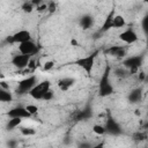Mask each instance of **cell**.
Listing matches in <instances>:
<instances>
[{
	"instance_id": "obj_6",
	"label": "cell",
	"mask_w": 148,
	"mask_h": 148,
	"mask_svg": "<svg viewBox=\"0 0 148 148\" xmlns=\"http://www.w3.org/2000/svg\"><path fill=\"white\" fill-rule=\"evenodd\" d=\"M30 39H31V32L27 29H20L16 32H14L13 35L8 36L7 42L10 44H20V43H23V42H27Z\"/></svg>"
},
{
	"instance_id": "obj_14",
	"label": "cell",
	"mask_w": 148,
	"mask_h": 148,
	"mask_svg": "<svg viewBox=\"0 0 148 148\" xmlns=\"http://www.w3.org/2000/svg\"><path fill=\"white\" fill-rule=\"evenodd\" d=\"M79 23H80V27L83 30H88L94 25V17L89 14H84L83 16H81Z\"/></svg>"
},
{
	"instance_id": "obj_11",
	"label": "cell",
	"mask_w": 148,
	"mask_h": 148,
	"mask_svg": "<svg viewBox=\"0 0 148 148\" xmlns=\"http://www.w3.org/2000/svg\"><path fill=\"white\" fill-rule=\"evenodd\" d=\"M75 82H76V80L74 77L65 76V77H61L60 80H58L57 84L61 91H68L71 88H73L75 86Z\"/></svg>"
},
{
	"instance_id": "obj_3",
	"label": "cell",
	"mask_w": 148,
	"mask_h": 148,
	"mask_svg": "<svg viewBox=\"0 0 148 148\" xmlns=\"http://www.w3.org/2000/svg\"><path fill=\"white\" fill-rule=\"evenodd\" d=\"M97 54H98V51H95L86 57H81L79 59H76L74 61V65L79 66L80 68H82L87 75H91L92 73V69H94V66L96 64V58H97Z\"/></svg>"
},
{
	"instance_id": "obj_19",
	"label": "cell",
	"mask_w": 148,
	"mask_h": 148,
	"mask_svg": "<svg viewBox=\"0 0 148 148\" xmlns=\"http://www.w3.org/2000/svg\"><path fill=\"white\" fill-rule=\"evenodd\" d=\"M20 132L24 136H34V135H36V130L34 127H29V126H21L20 127Z\"/></svg>"
},
{
	"instance_id": "obj_9",
	"label": "cell",
	"mask_w": 148,
	"mask_h": 148,
	"mask_svg": "<svg viewBox=\"0 0 148 148\" xmlns=\"http://www.w3.org/2000/svg\"><path fill=\"white\" fill-rule=\"evenodd\" d=\"M17 45H18V46H17V50H18L20 53L28 54V56H31V57H32V56L37 52V50H38L36 43H35L32 39L27 40V42H23V43H20V44H17Z\"/></svg>"
},
{
	"instance_id": "obj_27",
	"label": "cell",
	"mask_w": 148,
	"mask_h": 148,
	"mask_svg": "<svg viewBox=\"0 0 148 148\" xmlns=\"http://www.w3.org/2000/svg\"><path fill=\"white\" fill-rule=\"evenodd\" d=\"M135 114H136V116H140V114H141L140 110H135Z\"/></svg>"
},
{
	"instance_id": "obj_17",
	"label": "cell",
	"mask_w": 148,
	"mask_h": 148,
	"mask_svg": "<svg viewBox=\"0 0 148 148\" xmlns=\"http://www.w3.org/2000/svg\"><path fill=\"white\" fill-rule=\"evenodd\" d=\"M21 124H22V118H18V117H12V118H9V120L7 121L6 128H7L8 131H13V130L17 128Z\"/></svg>"
},
{
	"instance_id": "obj_22",
	"label": "cell",
	"mask_w": 148,
	"mask_h": 148,
	"mask_svg": "<svg viewBox=\"0 0 148 148\" xmlns=\"http://www.w3.org/2000/svg\"><path fill=\"white\" fill-rule=\"evenodd\" d=\"M25 108H27V110H28V112L32 116V117H35L37 113H38V106L36 105V104H27L25 105Z\"/></svg>"
},
{
	"instance_id": "obj_12",
	"label": "cell",
	"mask_w": 148,
	"mask_h": 148,
	"mask_svg": "<svg viewBox=\"0 0 148 148\" xmlns=\"http://www.w3.org/2000/svg\"><path fill=\"white\" fill-rule=\"evenodd\" d=\"M106 53L114 58H124L127 54V49L123 45H113L106 50Z\"/></svg>"
},
{
	"instance_id": "obj_1",
	"label": "cell",
	"mask_w": 148,
	"mask_h": 148,
	"mask_svg": "<svg viewBox=\"0 0 148 148\" xmlns=\"http://www.w3.org/2000/svg\"><path fill=\"white\" fill-rule=\"evenodd\" d=\"M31 98L36 101H49L52 98L53 94L51 90V82L49 80H43L38 82L28 94Z\"/></svg>"
},
{
	"instance_id": "obj_8",
	"label": "cell",
	"mask_w": 148,
	"mask_h": 148,
	"mask_svg": "<svg viewBox=\"0 0 148 148\" xmlns=\"http://www.w3.org/2000/svg\"><path fill=\"white\" fill-rule=\"evenodd\" d=\"M118 37H119V39H120L123 43H125V44H127V45H132V44H134V43H136V42L139 40L138 34H136L135 30L132 29V28L125 29L124 31H121V32L118 35Z\"/></svg>"
},
{
	"instance_id": "obj_5",
	"label": "cell",
	"mask_w": 148,
	"mask_h": 148,
	"mask_svg": "<svg viewBox=\"0 0 148 148\" xmlns=\"http://www.w3.org/2000/svg\"><path fill=\"white\" fill-rule=\"evenodd\" d=\"M142 61H143V57L140 54L138 56H132V57H128L126 58L124 61H123V66L131 73H136L139 71V68L141 67L142 65Z\"/></svg>"
},
{
	"instance_id": "obj_7",
	"label": "cell",
	"mask_w": 148,
	"mask_h": 148,
	"mask_svg": "<svg viewBox=\"0 0 148 148\" xmlns=\"http://www.w3.org/2000/svg\"><path fill=\"white\" fill-rule=\"evenodd\" d=\"M31 61V56H28V54H23V53H17V54H14L10 62L14 67H16L17 69H24L29 66Z\"/></svg>"
},
{
	"instance_id": "obj_10",
	"label": "cell",
	"mask_w": 148,
	"mask_h": 148,
	"mask_svg": "<svg viewBox=\"0 0 148 148\" xmlns=\"http://www.w3.org/2000/svg\"><path fill=\"white\" fill-rule=\"evenodd\" d=\"M7 116H8L9 118H12V117H18V118H22V119L32 118V116L28 112L27 108H25V106H22V105H18V106H15V108L10 109V110L7 112Z\"/></svg>"
},
{
	"instance_id": "obj_20",
	"label": "cell",
	"mask_w": 148,
	"mask_h": 148,
	"mask_svg": "<svg viewBox=\"0 0 148 148\" xmlns=\"http://www.w3.org/2000/svg\"><path fill=\"white\" fill-rule=\"evenodd\" d=\"M92 132L96 135H104L108 132V130H106V126H103L101 124H95L92 125Z\"/></svg>"
},
{
	"instance_id": "obj_18",
	"label": "cell",
	"mask_w": 148,
	"mask_h": 148,
	"mask_svg": "<svg viewBox=\"0 0 148 148\" xmlns=\"http://www.w3.org/2000/svg\"><path fill=\"white\" fill-rule=\"evenodd\" d=\"M21 10L24 13V14H31L34 10H36V7L35 5L31 2V0H25L22 2L21 5Z\"/></svg>"
},
{
	"instance_id": "obj_25",
	"label": "cell",
	"mask_w": 148,
	"mask_h": 148,
	"mask_svg": "<svg viewBox=\"0 0 148 148\" xmlns=\"http://www.w3.org/2000/svg\"><path fill=\"white\" fill-rule=\"evenodd\" d=\"M143 28H145V30L148 31V15L143 18Z\"/></svg>"
},
{
	"instance_id": "obj_26",
	"label": "cell",
	"mask_w": 148,
	"mask_h": 148,
	"mask_svg": "<svg viewBox=\"0 0 148 148\" xmlns=\"http://www.w3.org/2000/svg\"><path fill=\"white\" fill-rule=\"evenodd\" d=\"M71 45H72V46H79V42H77L75 38H72V39H71Z\"/></svg>"
},
{
	"instance_id": "obj_23",
	"label": "cell",
	"mask_w": 148,
	"mask_h": 148,
	"mask_svg": "<svg viewBox=\"0 0 148 148\" xmlns=\"http://www.w3.org/2000/svg\"><path fill=\"white\" fill-rule=\"evenodd\" d=\"M53 67H54V62H53V61H51V60L45 61V62L43 64V69H44V71H46V72L51 71Z\"/></svg>"
},
{
	"instance_id": "obj_13",
	"label": "cell",
	"mask_w": 148,
	"mask_h": 148,
	"mask_svg": "<svg viewBox=\"0 0 148 148\" xmlns=\"http://www.w3.org/2000/svg\"><path fill=\"white\" fill-rule=\"evenodd\" d=\"M113 16H114V9H112L105 17V20L99 29L101 32H105V31H109L110 29H113Z\"/></svg>"
},
{
	"instance_id": "obj_28",
	"label": "cell",
	"mask_w": 148,
	"mask_h": 148,
	"mask_svg": "<svg viewBox=\"0 0 148 148\" xmlns=\"http://www.w3.org/2000/svg\"><path fill=\"white\" fill-rule=\"evenodd\" d=\"M142 2H145V3H148V0H142Z\"/></svg>"
},
{
	"instance_id": "obj_21",
	"label": "cell",
	"mask_w": 148,
	"mask_h": 148,
	"mask_svg": "<svg viewBox=\"0 0 148 148\" xmlns=\"http://www.w3.org/2000/svg\"><path fill=\"white\" fill-rule=\"evenodd\" d=\"M140 98H141V90H140V89H135V90H133V91L130 94V96H128V99H130L132 103H136V102H139Z\"/></svg>"
},
{
	"instance_id": "obj_2",
	"label": "cell",
	"mask_w": 148,
	"mask_h": 148,
	"mask_svg": "<svg viewBox=\"0 0 148 148\" xmlns=\"http://www.w3.org/2000/svg\"><path fill=\"white\" fill-rule=\"evenodd\" d=\"M110 75H111V67L106 66L105 71L102 74L99 83H98V95L101 97H106V96H110L114 92L113 86H112L111 80H110Z\"/></svg>"
},
{
	"instance_id": "obj_16",
	"label": "cell",
	"mask_w": 148,
	"mask_h": 148,
	"mask_svg": "<svg viewBox=\"0 0 148 148\" xmlns=\"http://www.w3.org/2000/svg\"><path fill=\"white\" fill-rule=\"evenodd\" d=\"M126 25V20L121 14H114L113 16V29H120Z\"/></svg>"
},
{
	"instance_id": "obj_24",
	"label": "cell",
	"mask_w": 148,
	"mask_h": 148,
	"mask_svg": "<svg viewBox=\"0 0 148 148\" xmlns=\"http://www.w3.org/2000/svg\"><path fill=\"white\" fill-rule=\"evenodd\" d=\"M31 2L35 5V7H38V6L43 5L44 2H46V0H31Z\"/></svg>"
},
{
	"instance_id": "obj_15",
	"label": "cell",
	"mask_w": 148,
	"mask_h": 148,
	"mask_svg": "<svg viewBox=\"0 0 148 148\" xmlns=\"http://www.w3.org/2000/svg\"><path fill=\"white\" fill-rule=\"evenodd\" d=\"M13 99H14V97H13V92L10 91V89L0 88V102L10 103V102H13Z\"/></svg>"
},
{
	"instance_id": "obj_4",
	"label": "cell",
	"mask_w": 148,
	"mask_h": 148,
	"mask_svg": "<svg viewBox=\"0 0 148 148\" xmlns=\"http://www.w3.org/2000/svg\"><path fill=\"white\" fill-rule=\"evenodd\" d=\"M37 84V76L36 75H30L23 80H21L17 83V88H16V92L20 95H24V94H29V91Z\"/></svg>"
}]
</instances>
